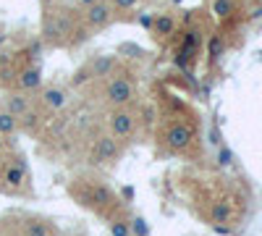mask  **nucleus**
<instances>
[{
	"mask_svg": "<svg viewBox=\"0 0 262 236\" xmlns=\"http://www.w3.org/2000/svg\"><path fill=\"white\" fill-rule=\"evenodd\" d=\"M79 205L100 212L102 218H113L116 212H118V197L113 195L111 186L100 184V181H90V184H86L84 195L79 197Z\"/></svg>",
	"mask_w": 262,
	"mask_h": 236,
	"instance_id": "f257e3e1",
	"label": "nucleus"
},
{
	"mask_svg": "<svg viewBox=\"0 0 262 236\" xmlns=\"http://www.w3.org/2000/svg\"><path fill=\"white\" fill-rule=\"evenodd\" d=\"M137 97V87L131 79H123V76H116L105 84L102 90V100L111 105V108H128V102Z\"/></svg>",
	"mask_w": 262,
	"mask_h": 236,
	"instance_id": "f03ea898",
	"label": "nucleus"
},
{
	"mask_svg": "<svg viewBox=\"0 0 262 236\" xmlns=\"http://www.w3.org/2000/svg\"><path fill=\"white\" fill-rule=\"evenodd\" d=\"M107 123H111V134L116 139H131L137 134V113H131L128 108H113Z\"/></svg>",
	"mask_w": 262,
	"mask_h": 236,
	"instance_id": "7ed1b4c3",
	"label": "nucleus"
},
{
	"mask_svg": "<svg viewBox=\"0 0 262 236\" xmlns=\"http://www.w3.org/2000/svg\"><path fill=\"white\" fill-rule=\"evenodd\" d=\"M194 139V132L186 126V123H170L165 128V134H163V142L168 149H173V153H181V149H186Z\"/></svg>",
	"mask_w": 262,
	"mask_h": 236,
	"instance_id": "20e7f679",
	"label": "nucleus"
},
{
	"mask_svg": "<svg viewBox=\"0 0 262 236\" xmlns=\"http://www.w3.org/2000/svg\"><path fill=\"white\" fill-rule=\"evenodd\" d=\"M111 18H113V6L107 0H97L84 11V24L90 29H102L105 24H111Z\"/></svg>",
	"mask_w": 262,
	"mask_h": 236,
	"instance_id": "39448f33",
	"label": "nucleus"
},
{
	"mask_svg": "<svg viewBox=\"0 0 262 236\" xmlns=\"http://www.w3.org/2000/svg\"><path fill=\"white\" fill-rule=\"evenodd\" d=\"M123 153L121 139H116L113 134H105L95 142V160L97 163H116Z\"/></svg>",
	"mask_w": 262,
	"mask_h": 236,
	"instance_id": "423d86ee",
	"label": "nucleus"
},
{
	"mask_svg": "<svg viewBox=\"0 0 262 236\" xmlns=\"http://www.w3.org/2000/svg\"><path fill=\"white\" fill-rule=\"evenodd\" d=\"M3 108L21 121L27 113H32V97H27V92H11L3 100Z\"/></svg>",
	"mask_w": 262,
	"mask_h": 236,
	"instance_id": "0eeeda50",
	"label": "nucleus"
},
{
	"mask_svg": "<svg viewBox=\"0 0 262 236\" xmlns=\"http://www.w3.org/2000/svg\"><path fill=\"white\" fill-rule=\"evenodd\" d=\"M3 184L8 189H24L27 184V165L24 163H11L3 170Z\"/></svg>",
	"mask_w": 262,
	"mask_h": 236,
	"instance_id": "6e6552de",
	"label": "nucleus"
},
{
	"mask_svg": "<svg viewBox=\"0 0 262 236\" xmlns=\"http://www.w3.org/2000/svg\"><path fill=\"white\" fill-rule=\"evenodd\" d=\"M66 102H69V92H66L63 87H48L45 92H42V105L50 108V111L66 108Z\"/></svg>",
	"mask_w": 262,
	"mask_h": 236,
	"instance_id": "1a4fd4ad",
	"label": "nucleus"
},
{
	"mask_svg": "<svg viewBox=\"0 0 262 236\" xmlns=\"http://www.w3.org/2000/svg\"><path fill=\"white\" fill-rule=\"evenodd\" d=\"M42 84V71H39V66H29V69H24L18 74V90L21 92H29V90H37Z\"/></svg>",
	"mask_w": 262,
	"mask_h": 236,
	"instance_id": "9d476101",
	"label": "nucleus"
},
{
	"mask_svg": "<svg viewBox=\"0 0 262 236\" xmlns=\"http://www.w3.org/2000/svg\"><path fill=\"white\" fill-rule=\"evenodd\" d=\"M113 69H116V58L113 55H97L92 60V66H90V74L100 79V76H111Z\"/></svg>",
	"mask_w": 262,
	"mask_h": 236,
	"instance_id": "9b49d317",
	"label": "nucleus"
},
{
	"mask_svg": "<svg viewBox=\"0 0 262 236\" xmlns=\"http://www.w3.org/2000/svg\"><path fill=\"white\" fill-rule=\"evenodd\" d=\"M107 231H111V236H131V216L116 212L113 218H107Z\"/></svg>",
	"mask_w": 262,
	"mask_h": 236,
	"instance_id": "f8f14e48",
	"label": "nucleus"
},
{
	"mask_svg": "<svg viewBox=\"0 0 262 236\" xmlns=\"http://www.w3.org/2000/svg\"><path fill=\"white\" fill-rule=\"evenodd\" d=\"M24 236H55V228L42 218H32L29 223H24Z\"/></svg>",
	"mask_w": 262,
	"mask_h": 236,
	"instance_id": "ddd939ff",
	"label": "nucleus"
},
{
	"mask_svg": "<svg viewBox=\"0 0 262 236\" xmlns=\"http://www.w3.org/2000/svg\"><path fill=\"white\" fill-rule=\"evenodd\" d=\"M173 29H176V18H173L170 13H158L155 16V27H152V32H155L158 37H168V34H173Z\"/></svg>",
	"mask_w": 262,
	"mask_h": 236,
	"instance_id": "4468645a",
	"label": "nucleus"
},
{
	"mask_svg": "<svg viewBox=\"0 0 262 236\" xmlns=\"http://www.w3.org/2000/svg\"><path fill=\"white\" fill-rule=\"evenodd\" d=\"M16 132H18V118L11 116L6 108H0V137L8 139V137H13Z\"/></svg>",
	"mask_w": 262,
	"mask_h": 236,
	"instance_id": "2eb2a0df",
	"label": "nucleus"
},
{
	"mask_svg": "<svg viewBox=\"0 0 262 236\" xmlns=\"http://www.w3.org/2000/svg\"><path fill=\"white\" fill-rule=\"evenodd\" d=\"M231 216H233V210H231L228 202H215L212 205V221L215 223H226V221H231Z\"/></svg>",
	"mask_w": 262,
	"mask_h": 236,
	"instance_id": "dca6fc26",
	"label": "nucleus"
},
{
	"mask_svg": "<svg viewBox=\"0 0 262 236\" xmlns=\"http://www.w3.org/2000/svg\"><path fill=\"white\" fill-rule=\"evenodd\" d=\"M212 13L217 18H228L233 13V0H212Z\"/></svg>",
	"mask_w": 262,
	"mask_h": 236,
	"instance_id": "f3484780",
	"label": "nucleus"
},
{
	"mask_svg": "<svg viewBox=\"0 0 262 236\" xmlns=\"http://www.w3.org/2000/svg\"><path fill=\"white\" fill-rule=\"evenodd\" d=\"M131 236H149V226L142 216H134L131 218Z\"/></svg>",
	"mask_w": 262,
	"mask_h": 236,
	"instance_id": "a211bd4d",
	"label": "nucleus"
},
{
	"mask_svg": "<svg viewBox=\"0 0 262 236\" xmlns=\"http://www.w3.org/2000/svg\"><path fill=\"white\" fill-rule=\"evenodd\" d=\"M221 53H223V39L215 34V37L210 39V58H212V60H217V58H221Z\"/></svg>",
	"mask_w": 262,
	"mask_h": 236,
	"instance_id": "6ab92c4d",
	"label": "nucleus"
},
{
	"mask_svg": "<svg viewBox=\"0 0 262 236\" xmlns=\"http://www.w3.org/2000/svg\"><path fill=\"white\" fill-rule=\"evenodd\" d=\"M233 163V153L228 147H221L217 149V165H231Z\"/></svg>",
	"mask_w": 262,
	"mask_h": 236,
	"instance_id": "aec40b11",
	"label": "nucleus"
},
{
	"mask_svg": "<svg viewBox=\"0 0 262 236\" xmlns=\"http://www.w3.org/2000/svg\"><path fill=\"white\" fill-rule=\"evenodd\" d=\"M137 21H139L142 29H152V27H155V16H149V13H139Z\"/></svg>",
	"mask_w": 262,
	"mask_h": 236,
	"instance_id": "412c9836",
	"label": "nucleus"
},
{
	"mask_svg": "<svg viewBox=\"0 0 262 236\" xmlns=\"http://www.w3.org/2000/svg\"><path fill=\"white\" fill-rule=\"evenodd\" d=\"M111 3H113V6H118L121 11H128V8H134V6L139 3V0H111Z\"/></svg>",
	"mask_w": 262,
	"mask_h": 236,
	"instance_id": "4be33fe9",
	"label": "nucleus"
},
{
	"mask_svg": "<svg viewBox=\"0 0 262 236\" xmlns=\"http://www.w3.org/2000/svg\"><path fill=\"white\" fill-rule=\"evenodd\" d=\"M123 197L131 200V197H134V189H128V186H126V189H123Z\"/></svg>",
	"mask_w": 262,
	"mask_h": 236,
	"instance_id": "5701e85b",
	"label": "nucleus"
},
{
	"mask_svg": "<svg viewBox=\"0 0 262 236\" xmlns=\"http://www.w3.org/2000/svg\"><path fill=\"white\" fill-rule=\"evenodd\" d=\"M79 3H81V6H84V8H90V6H92V3H97V0H79Z\"/></svg>",
	"mask_w": 262,
	"mask_h": 236,
	"instance_id": "b1692460",
	"label": "nucleus"
},
{
	"mask_svg": "<svg viewBox=\"0 0 262 236\" xmlns=\"http://www.w3.org/2000/svg\"><path fill=\"white\" fill-rule=\"evenodd\" d=\"M3 142H6V139H3V137H0V149H3Z\"/></svg>",
	"mask_w": 262,
	"mask_h": 236,
	"instance_id": "393cba45",
	"label": "nucleus"
},
{
	"mask_svg": "<svg viewBox=\"0 0 262 236\" xmlns=\"http://www.w3.org/2000/svg\"><path fill=\"white\" fill-rule=\"evenodd\" d=\"M170 3H176V6H179V3H181V0H170Z\"/></svg>",
	"mask_w": 262,
	"mask_h": 236,
	"instance_id": "a878e982",
	"label": "nucleus"
},
{
	"mask_svg": "<svg viewBox=\"0 0 262 236\" xmlns=\"http://www.w3.org/2000/svg\"><path fill=\"white\" fill-rule=\"evenodd\" d=\"M42 3H45V6H48V3H53V0H42Z\"/></svg>",
	"mask_w": 262,
	"mask_h": 236,
	"instance_id": "bb28decb",
	"label": "nucleus"
}]
</instances>
